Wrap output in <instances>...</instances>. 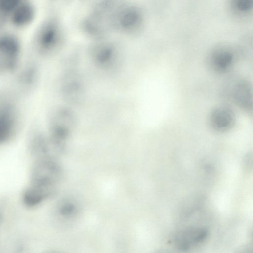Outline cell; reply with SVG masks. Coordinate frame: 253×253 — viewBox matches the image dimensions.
Returning <instances> with one entry per match:
<instances>
[{"mask_svg": "<svg viewBox=\"0 0 253 253\" xmlns=\"http://www.w3.org/2000/svg\"><path fill=\"white\" fill-rule=\"evenodd\" d=\"M59 90L64 103L74 108L85 100L86 83L76 60H70L65 63L60 76Z\"/></svg>", "mask_w": 253, "mask_h": 253, "instance_id": "6da1fadb", "label": "cell"}, {"mask_svg": "<svg viewBox=\"0 0 253 253\" xmlns=\"http://www.w3.org/2000/svg\"><path fill=\"white\" fill-rule=\"evenodd\" d=\"M77 125L78 117L75 108L63 103L52 111L47 135L58 150L65 148L76 130Z\"/></svg>", "mask_w": 253, "mask_h": 253, "instance_id": "7a4b0ae2", "label": "cell"}, {"mask_svg": "<svg viewBox=\"0 0 253 253\" xmlns=\"http://www.w3.org/2000/svg\"><path fill=\"white\" fill-rule=\"evenodd\" d=\"M145 16L136 4L119 2L113 10L110 20L111 30L125 35L134 36L144 27Z\"/></svg>", "mask_w": 253, "mask_h": 253, "instance_id": "3957f363", "label": "cell"}, {"mask_svg": "<svg viewBox=\"0 0 253 253\" xmlns=\"http://www.w3.org/2000/svg\"><path fill=\"white\" fill-rule=\"evenodd\" d=\"M88 56L93 66L104 74L117 73L123 64V56L119 47L106 39L93 42L89 48Z\"/></svg>", "mask_w": 253, "mask_h": 253, "instance_id": "277c9868", "label": "cell"}, {"mask_svg": "<svg viewBox=\"0 0 253 253\" xmlns=\"http://www.w3.org/2000/svg\"><path fill=\"white\" fill-rule=\"evenodd\" d=\"M65 42L64 31L60 21L51 18L46 21L40 29L37 38L39 52L45 57L58 54Z\"/></svg>", "mask_w": 253, "mask_h": 253, "instance_id": "5b68a950", "label": "cell"}, {"mask_svg": "<svg viewBox=\"0 0 253 253\" xmlns=\"http://www.w3.org/2000/svg\"><path fill=\"white\" fill-rule=\"evenodd\" d=\"M81 28L84 34L93 42L106 39L111 30L109 13L95 6L82 21Z\"/></svg>", "mask_w": 253, "mask_h": 253, "instance_id": "8992f818", "label": "cell"}, {"mask_svg": "<svg viewBox=\"0 0 253 253\" xmlns=\"http://www.w3.org/2000/svg\"><path fill=\"white\" fill-rule=\"evenodd\" d=\"M236 50L227 45H220L211 49L206 57V64L212 72L224 74L229 71L236 62Z\"/></svg>", "mask_w": 253, "mask_h": 253, "instance_id": "52a82bcc", "label": "cell"}, {"mask_svg": "<svg viewBox=\"0 0 253 253\" xmlns=\"http://www.w3.org/2000/svg\"><path fill=\"white\" fill-rule=\"evenodd\" d=\"M236 121V117L232 109L223 105L212 109L207 117V123L211 129L220 133L232 129Z\"/></svg>", "mask_w": 253, "mask_h": 253, "instance_id": "ba28073f", "label": "cell"}, {"mask_svg": "<svg viewBox=\"0 0 253 253\" xmlns=\"http://www.w3.org/2000/svg\"><path fill=\"white\" fill-rule=\"evenodd\" d=\"M19 44L13 37L6 36L0 38V72L10 71L17 64Z\"/></svg>", "mask_w": 253, "mask_h": 253, "instance_id": "9c48e42d", "label": "cell"}, {"mask_svg": "<svg viewBox=\"0 0 253 253\" xmlns=\"http://www.w3.org/2000/svg\"><path fill=\"white\" fill-rule=\"evenodd\" d=\"M253 96L252 86L248 80L240 79L232 85L231 97L235 104L240 109L248 113H252Z\"/></svg>", "mask_w": 253, "mask_h": 253, "instance_id": "30bf717a", "label": "cell"}, {"mask_svg": "<svg viewBox=\"0 0 253 253\" xmlns=\"http://www.w3.org/2000/svg\"><path fill=\"white\" fill-rule=\"evenodd\" d=\"M207 231L201 227H189L179 231L176 235L174 242L178 249H189L205 241Z\"/></svg>", "mask_w": 253, "mask_h": 253, "instance_id": "8fae6325", "label": "cell"}, {"mask_svg": "<svg viewBox=\"0 0 253 253\" xmlns=\"http://www.w3.org/2000/svg\"><path fill=\"white\" fill-rule=\"evenodd\" d=\"M13 108L0 106V144L8 140L16 129L17 118Z\"/></svg>", "mask_w": 253, "mask_h": 253, "instance_id": "7c38bea8", "label": "cell"}, {"mask_svg": "<svg viewBox=\"0 0 253 253\" xmlns=\"http://www.w3.org/2000/svg\"><path fill=\"white\" fill-rule=\"evenodd\" d=\"M226 8L234 19L246 21L252 19L253 0H227Z\"/></svg>", "mask_w": 253, "mask_h": 253, "instance_id": "4fadbf2b", "label": "cell"}, {"mask_svg": "<svg viewBox=\"0 0 253 253\" xmlns=\"http://www.w3.org/2000/svg\"><path fill=\"white\" fill-rule=\"evenodd\" d=\"M12 14L13 22L18 26H23L29 23L34 16L32 8L27 4H20Z\"/></svg>", "mask_w": 253, "mask_h": 253, "instance_id": "5bb4252c", "label": "cell"}, {"mask_svg": "<svg viewBox=\"0 0 253 253\" xmlns=\"http://www.w3.org/2000/svg\"><path fill=\"white\" fill-rule=\"evenodd\" d=\"M21 0H0V12L3 14L13 13L20 4Z\"/></svg>", "mask_w": 253, "mask_h": 253, "instance_id": "9a60e30c", "label": "cell"}]
</instances>
